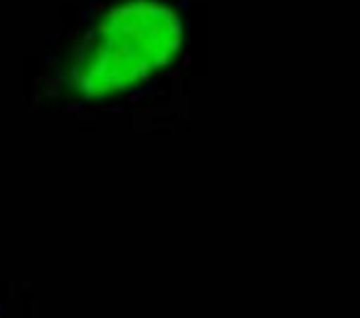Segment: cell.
Returning <instances> with one entry per match:
<instances>
[{
  "instance_id": "7a4b0ae2",
  "label": "cell",
  "mask_w": 360,
  "mask_h": 318,
  "mask_svg": "<svg viewBox=\"0 0 360 318\" xmlns=\"http://www.w3.org/2000/svg\"><path fill=\"white\" fill-rule=\"evenodd\" d=\"M0 318H3V303H0Z\"/></svg>"
},
{
  "instance_id": "6da1fadb",
  "label": "cell",
  "mask_w": 360,
  "mask_h": 318,
  "mask_svg": "<svg viewBox=\"0 0 360 318\" xmlns=\"http://www.w3.org/2000/svg\"><path fill=\"white\" fill-rule=\"evenodd\" d=\"M193 0H89L45 47L35 96L70 116L134 114L188 67Z\"/></svg>"
}]
</instances>
